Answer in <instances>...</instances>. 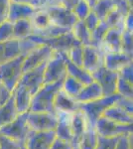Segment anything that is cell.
<instances>
[{"instance_id":"19","label":"cell","mask_w":133,"mask_h":149,"mask_svg":"<svg viewBox=\"0 0 133 149\" xmlns=\"http://www.w3.org/2000/svg\"><path fill=\"white\" fill-rule=\"evenodd\" d=\"M12 95L14 97L15 107L18 113L20 114L29 111L31 100H32L33 97V95L30 93V91L22 85H17L16 88L12 92Z\"/></svg>"},{"instance_id":"5","label":"cell","mask_w":133,"mask_h":149,"mask_svg":"<svg viewBox=\"0 0 133 149\" xmlns=\"http://www.w3.org/2000/svg\"><path fill=\"white\" fill-rule=\"evenodd\" d=\"M27 114L28 111L18 114L13 121L0 127V134H3L23 145L31 130L27 122Z\"/></svg>"},{"instance_id":"14","label":"cell","mask_w":133,"mask_h":149,"mask_svg":"<svg viewBox=\"0 0 133 149\" xmlns=\"http://www.w3.org/2000/svg\"><path fill=\"white\" fill-rule=\"evenodd\" d=\"M104 54L100 49L93 46H84L83 52V68L93 74L96 69L103 65Z\"/></svg>"},{"instance_id":"29","label":"cell","mask_w":133,"mask_h":149,"mask_svg":"<svg viewBox=\"0 0 133 149\" xmlns=\"http://www.w3.org/2000/svg\"><path fill=\"white\" fill-rule=\"evenodd\" d=\"M84 86V85H83L81 81H79L78 80H76L75 78L67 74L66 78L64 79V81H63L62 90L66 93H68L70 97L76 98L79 92L83 90Z\"/></svg>"},{"instance_id":"32","label":"cell","mask_w":133,"mask_h":149,"mask_svg":"<svg viewBox=\"0 0 133 149\" xmlns=\"http://www.w3.org/2000/svg\"><path fill=\"white\" fill-rule=\"evenodd\" d=\"M31 24H32L33 30H40L44 29L50 25L51 20L49 18V15L46 12L44 8H39L35 12V14L30 18Z\"/></svg>"},{"instance_id":"27","label":"cell","mask_w":133,"mask_h":149,"mask_svg":"<svg viewBox=\"0 0 133 149\" xmlns=\"http://www.w3.org/2000/svg\"><path fill=\"white\" fill-rule=\"evenodd\" d=\"M33 27L30 19H20L13 23V38L17 40L25 39L32 34Z\"/></svg>"},{"instance_id":"21","label":"cell","mask_w":133,"mask_h":149,"mask_svg":"<svg viewBox=\"0 0 133 149\" xmlns=\"http://www.w3.org/2000/svg\"><path fill=\"white\" fill-rule=\"evenodd\" d=\"M89 122L84 115L83 110L78 109L72 114V135H74V140H72V144L77 145L79 143V140L83 133L86 131V127L88 126Z\"/></svg>"},{"instance_id":"39","label":"cell","mask_w":133,"mask_h":149,"mask_svg":"<svg viewBox=\"0 0 133 149\" xmlns=\"http://www.w3.org/2000/svg\"><path fill=\"white\" fill-rule=\"evenodd\" d=\"M91 6L86 3L84 0H81L79 3H77L75 7L72 8V12L75 13V15L77 16V18L79 20H84L86 16L91 13Z\"/></svg>"},{"instance_id":"18","label":"cell","mask_w":133,"mask_h":149,"mask_svg":"<svg viewBox=\"0 0 133 149\" xmlns=\"http://www.w3.org/2000/svg\"><path fill=\"white\" fill-rule=\"evenodd\" d=\"M123 31L117 28H109L103 38L100 49L103 54L110 52H121V36Z\"/></svg>"},{"instance_id":"35","label":"cell","mask_w":133,"mask_h":149,"mask_svg":"<svg viewBox=\"0 0 133 149\" xmlns=\"http://www.w3.org/2000/svg\"><path fill=\"white\" fill-rule=\"evenodd\" d=\"M104 22L109 28H117L121 31H124L125 29V17L122 16L115 8L107 14Z\"/></svg>"},{"instance_id":"37","label":"cell","mask_w":133,"mask_h":149,"mask_svg":"<svg viewBox=\"0 0 133 149\" xmlns=\"http://www.w3.org/2000/svg\"><path fill=\"white\" fill-rule=\"evenodd\" d=\"M121 52L133 57V36L131 31L124 29L121 36Z\"/></svg>"},{"instance_id":"26","label":"cell","mask_w":133,"mask_h":149,"mask_svg":"<svg viewBox=\"0 0 133 149\" xmlns=\"http://www.w3.org/2000/svg\"><path fill=\"white\" fill-rule=\"evenodd\" d=\"M97 144V132L95 127L88 124L78 143L79 149H95Z\"/></svg>"},{"instance_id":"52","label":"cell","mask_w":133,"mask_h":149,"mask_svg":"<svg viewBox=\"0 0 133 149\" xmlns=\"http://www.w3.org/2000/svg\"><path fill=\"white\" fill-rule=\"evenodd\" d=\"M132 22H133V12L132 10L129 12V14L125 17V29L128 31H131L133 30V25H132Z\"/></svg>"},{"instance_id":"2","label":"cell","mask_w":133,"mask_h":149,"mask_svg":"<svg viewBox=\"0 0 133 149\" xmlns=\"http://www.w3.org/2000/svg\"><path fill=\"white\" fill-rule=\"evenodd\" d=\"M26 56H19L0 64V81L12 93L22 77V65Z\"/></svg>"},{"instance_id":"16","label":"cell","mask_w":133,"mask_h":149,"mask_svg":"<svg viewBox=\"0 0 133 149\" xmlns=\"http://www.w3.org/2000/svg\"><path fill=\"white\" fill-rule=\"evenodd\" d=\"M133 63V57L123 52H110L104 54L103 66L113 72H119L123 67Z\"/></svg>"},{"instance_id":"30","label":"cell","mask_w":133,"mask_h":149,"mask_svg":"<svg viewBox=\"0 0 133 149\" xmlns=\"http://www.w3.org/2000/svg\"><path fill=\"white\" fill-rule=\"evenodd\" d=\"M2 45H3V63L16 57L21 56L19 40L13 38L11 40L2 42Z\"/></svg>"},{"instance_id":"6","label":"cell","mask_w":133,"mask_h":149,"mask_svg":"<svg viewBox=\"0 0 133 149\" xmlns=\"http://www.w3.org/2000/svg\"><path fill=\"white\" fill-rule=\"evenodd\" d=\"M67 76V65L64 52H55L46 63L44 72V85L64 80Z\"/></svg>"},{"instance_id":"20","label":"cell","mask_w":133,"mask_h":149,"mask_svg":"<svg viewBox=\"0 0 133 149\" xmlns=\"http://www.w3.org/2000/svg\"><path fill=\"white\" fill-rule=\"evenodd\" d=\"M54 107L56 111H66L72 113L79 109V102H77L74 97H70L61 88L55 97Z\"/></svg>"},{"instance_id":"46","label":"cell","mask_w":133,"mask_h":149,"mask_svg":"<svg viewBox=\"0 0 133 149\" xmlns=\"http://www.w3.org/2000/svg\"><path fill=\"white\" fill-rule=\"evenodd\" d=\"M115 104L118 105L119 107H121L122 109H124L125 111H127L128 113L133 114V100L131 98L120 97L115 102Z\"/></svg>"},{"instance_id":"34","label":"cell","mask_w":133,"mask_h":149,"mask_svg":"<svg viewBox=\"0 0 133 149\" xmlns=\"http://www.w3.org/2000/svg\"><path fill=\"white\" fill-rule=\"evenodd\" d=\"M113 9H114L113 0H98L95 5L91 8V11L97 16L100 21H104L107 14Z\"/></svg>"},{"instance_id":"8","label":"cell","mask_w":133,"mask_h":149,"mask_svg":"<svg viewBox=\"0 0 133 149\" xmlns=\"http://www.w3.org/2000/svg\"><path fill=\"white\" fill-rule=\"evenodd\" d=\"M93 81L100 86L103 97H109L115 95L118 80V72H113L106 69L104 66H100L91 74Z\"/></svg>"},{"instance_id":"57","label":"cell","mask_w":133,"mask_h":149,"mask_svg":"<svg viewBox=\"0 0 133 149\" xmlns=\"http://www.w3.org/2000/svg\"><path fill=\"white\" fill-rule=\"evenodd\" d=\"M34 1L38 2V4H39V8H41V4H40V1H39V0H34Z\"/></svg>"},{"instance_id":"12","label":"cell","mask_w":133,"mask_h":149,"mask_svg":"<svg viewBox=\"0 0 133 149\" xmlns=\"http://www.w3.org/2000/svg\"><path fill=\"white\" fill-rule=\"evenodd\" d=\"M54 51L47 46V45H40L36 49H34L32 52H30L25 57L22 65L23 73L28 72L40 65L47 63L49 59L54 55Z\"/></svg>"},{"instance_id":"51","label":"cell","mask_w":133,"mask_h":149,"mask_svg":"<svg viewBox=\"0 0 133 149\" xmlns=\"http://www.w3.org/2000/svg\"><path fill=\"white\" fill-rule=\"evenodd\" d=\"M11 95H12V93L1 83V81H0V107L3 105L4 103L9 100Z\"/></svg>"},{"instance_id":"44","label":"cell","mask_w":133,"mask_h":149,"mask_svg":"<svg viewBox=\"0 0 133 149\" xmlns=\"http://www.w3.org/2000/svg\"><path fill=\"white\" fill-rule=\"evenodd\" d=\"M115 149H132V133L120 135Z\"/></svg>"},{"instance_id":"55","label":"cell","mask_w":133,"mask_h":149,"mask_svg":"<svg viewBox=\"0 0 133 149\" xmlns=\"http://www.w3.org/2000/svg\"><path fill=\"white\" fill-rule=\"evenodd\" d=\"M58 2H59L60 4H62V5L66 6V0H57Z\"/></svg>"},{"instance_id":"43","label":"cell","mask_w":133,"mask_h":149,"mask_svg":"<svg viewBox=\"0 0 133 149\" xmlns=\"http://www.w3.org/2000/svg\"><path fill=\"white\" fill-rule=\"evenodd\" d=\"M21 146L17 141L0 134V149H21Z\"/></svg>"},{"instance_id":"17","label":"cell","mask_w":133,"mask_h":149,"mask_svg":"<svg viewBox=\"0 0 133 149\" xmlns=\"http://www.w3.org/2000/svg\"><path fill=\"white\" fill-rule=\"evenodd\" d=\"M38 8L34 7L33 5L26 3H18V2L10 1L9 5V13L8 19L11 23H14L20 19H30L35 14Z\"/></svg>"},{"instance_id":"56","label":"cell","mask_w":133,"mask_h":149,"mask_svg":"<svg viewBox=\"0 0 133 149\" xmlns=\"http://www.w3.org/2000/svg\"><path fill=\"white\" fill-rule=\"evenodd\" d=\"M126 1L128 2V4H129V5L132 7V2H133V0H126Z\"/></svg>"},{"instance_id":"22","label":"cell","mask_w":133,"mask_h":149,"mask_svg":"<svg viewBox=\"0 0 133 149\" xmlns=\"http://www.w3.org/2000/svg\"><path fill=\"white\" fill-rule=\"evenodd\" d=\"M103 93L100 86L96 81L88 84V85L84 86L83 90L79 92V93L76 97L75 100L79 103H86L89 102H93L95 100L102 97Z\"/></svg>"},{"instance_id":"7","label":"cell","mask_w":133,"mask_h":149,"mask_svg":"<svg viewBox=\"0 0 133 149\" xmlns=\"http://www.w3.org/2000/svg\"><path fill=\"white\" fill-rule=\"evenodd\" d=\"M46 12L49 15L51 23L63 28L72 30L74 25L79 20L72 9L62 5V4H54L44 7Z\"/></svg>"},{"instance_id":"54","label":"cell","mask_w":133,"mask_h":149,"mask_svg":"<svg viewBox=\"0 0 133 149\" xmlns=\"http://www.w3.org/2000/svg\"><path fill=\"white\" fill-rule=\"evenodd\" d=\"M84 1H86V3H88V5L91 6V8H93V7L95 5V3L98 1V0H84Z\"/></svg>"},{"instance_id":"53","label":"cell","mask_w":133,"mask_h":149,"mask_svg":"<svg viewBox=\"0 0 133 149\" xmlns=\"http://www.w3.org/2000/svg\"><path fill=\"white\" fill-rule=\"evenodd\" d=\"M79 1H81V0H66V7L72 10L75 5H76L77 3H79Z\"/></svg>"},{"instance_id":"9","label":"cell","mask_w":133,"mask_h":149,"mask_svg":"<svg viewBox=\"0 0 133 149\" xmlns=\"http://www.w3.org/2000/svg\"><path fill=\"white\" fill-rule=\"evenodd\" d=\"M95 130L98 135L103 137H117V136L133 132V124H120L105 116H100L95 123Z\"/></svg>"},{"instance_id":"11","label":"cell","mask_w":133,"mask_h":149,"mask_svg":"<svg viewBox=\"0 0 133 149\" xmlns=\"http://www.w3.org/2000/svg\"><path fill=\"white\" fill-rule=\"evenodd\" d=\"M56 137L55 130H30L23 146L26 149H50Z\"/></svg>"},{"instance_id":"4","label":"cell","mask_w":133,"mask_h":149,"mask_svg":"<svg viewBox=\"0 0 133 149\" xmlns=\"http://www.w3.org/2000/svg\"><path fill=\"white\" fill-rule=\"evenodd\" d=\"M27 38L34 41L39 45H47L54 52H66L68 53L72 47L81 45L76 37L72 34V31L66 33V34L60 35L54 38H43L37 35H29Z\"/></svg>"},{"instance_id":"38","label":"cell","mask_w":133,"mask_h":149,"mask_svg":"<svg viewBox=\"0 0 133 149\" xmlns=\"http://www.w3.org/2000/svg\"><path fill=\"white\" fill-rule=\"evenodd\" d=\"M83 52L84 46L79 45V46H75L71 50H69V52L67 53V56L72 63L79 67H83Z\"/></svg>"},{"instance_id":"3","label":"cell","mask_w":133,"mask_h":149,"mask_svg":"<svg viewBox=\"0 0 133 149\" xmlns=\"http://www.w3.org/2000/svg\"><path fill=\"white\" fill-rule=\"evenodd\" d=\"M121 95L119 93L109 95V97H102L93 102H89L86 103H79V109L83 110L84 115L86 116L91 126H95L97 119L103 115V112L109 107L114 104L115 102Z\"/></svg>"},{"instance_id":"40","label":"cell","mask_w":133,"mask_h":149,"mask_svg":"<svg viewBox=\"0 0 133 149\" xmlns=\"http://www.w3.org/2000/svg\"><path fill=\"white\" fill-rule=\"evenodd\" d=\"M13 39V23L6 20L0 24V42Z\"/></svg>"},{"instance_id":"13","label":"cell","mask_w":133,"mask_h":149,"mask_svg":"<svg viewBox=\"0 0 133 149\" xmlns=\"http://www.w3.org/2000/svg\"><path fill=\"white\" fill-rule=\"evenodd\" d=\"M46 63L40 65L32 70L22 74L18 85H22L30 91V93L34 95L40 88L44 85V72H45Z\"/></svg>"},{"instance_id":"1","label":"cell","mask_w":133,"mask_h":149,"mask_svg":"<svg viewBox=\"0 0 133 149\" xmlns=\"http://www.w3.org/2000/svg\"><path fill=\"white\" fill-rule=\"evenodd\" d=\"M63 81L64 80H60L41 86L40 90L32 97L29 111L56 113L54 100L57 93L62 88Z\"/></svg>"},{"instance_id":"42","label":"cell","mask_w":133,"mask_h":149,"mask_svg":"<svg viewBox=\"0 0 133 149\" xmlns=\"http://www.w3.org/2000/svg\"><path fill=\"white\" fill-rule=\"evenodd\" d=\"M19 46H20L21 56H27L29 53L32 52L34 49H36L40 45L30 40L29 38H25V39L19 40Z\"/></svg>"},{"instance_id":"49","label":"cell","mask_w":133,"mask_h":149,"mask_svg":"<svg viewBox=\"0 0 133 149\" xmlns=\"http://www.w3.org/2000/svg\"><path fill=\"white\" fill-rule=\"evenodd\" d=\"M10 0H0V24L8 19Z\"/></svg>"},{"instance_id":"47","label":"cell","mask_w":133,"mask_h":149,"mask_svg":"<svg viewBox=\"0 0 133 149\" xmlns=\"http://www.w3.org/2000/svg\"><path fill=\"white\" fill-rule=\"evenodd\" d=\"M133 65L132 63L126 65L118 72V76L121 77L122 79H124L125 81H129V83L133 84Z\"/></svg>"},{"instance_id":"25","label":"cell","mask_w":133,"mask_h":149,"mask_svg":"<svg viewBox=\"0 0 133 149\" xmlns=\"http://www.w3.org/2000/svg\"><path fill=\"white\" fill-rule=\"evenodd\" d=\"M18 111L15 107V102H14V97L11 95L9 100L0 107V127L10 123L18 116Z\"/></svg>"},{"instance_id":"36","label":"cell","mask_w":133,"mask_h":149,"mask_svg":"<svg viewBox=\"0 0 133 149\" xmlns=\"http://www.w3.org/2000/svg\"><path fill=\"white\" fill-rule=\"evenodd\" d=\"M116 93H119L121 97L131 98L133 97V84L125 81L121 77L118 76L117 80V86H116Z\"/></svg>"},{"instance_id":"50","label":"cell","mask_w":133,"mask_h":149,"mask_svg":"<svg viewBox=\"0 0 133 149\" xmlns=\"http://www.w3.org/2000/svg\"><path fill=\"white\" fill-rule=\"evenodd\" d=\"M50 149H74V144L56 137Z\"/></svg>"},{"instance_id":"24","label":"cell","mask_w":133,"mask_h":149,"mask_svg":"<svg viewBox=\"0 0 133 149\" xmlns=\"http://www.w3.org/2000/svg\"><path fill=\"white\" fill-rule=\"evenodd\" d=\"M103 116L120 124H133V114L128 113L115 103L103 112Z\"/></svg>"},{"instance_id":"33","label":"cell","mask_w":133,"mask_h":149,"mask_svg":"<svg viewBox=\"0 0 133 149\" xmlns=\"http://www.w3.org/2000/svg\"><path fill=\"white\" fill-rule=\"evenodd\" d=\"M72 30H69L67 28H63L60 26H57L55 24H50L48 27H46L44 29H40V30H33L32 34L33 35H37L43 38H54L58 37L60 35L66 34V33L70 32Z\"/></svg>"},{"instance_id":"41","label":"cell","mask_w":133,"mask_h":149,"mask_svg":"<svg viewBox=\"0 0 133 149\" xmlns=\"http://www.w3.org/2000/svg\"><path fill=\"white\" fill-rule=\"evenodd\" d=\"M118 137H103L97 134V144L95 149H115Z\"/></svg>"},{"instance_id":"48","label":"cell","mask_w":133,"mask_h":149,"mask_svg":"<svg viewBox=\"0 0 133 149\" xmlns=\"http://www.w3.org/2000/svg\"><path fill=\"white\" fill-rule=\"evenodd\" d=\"M100 22V19L97 18V16H96L93 11H91V13H89L88 15L86 17V19L84 20V23L86 24V28H88L91 32L98 25V23Z\"/></svg>"},{"instance_id":"28","label":"cell","mask_w":133,"mask_h":149,"mask_svg":"<svg viewBox=\"0 0 133 149\" xmlns=\"http://www.w3.org/2000/svg\"><path fill=\"white\" fill-rule=\"evenodd\" d=\"M72 32L76 39L81 43L83 46L91 45V31L86 28V24L83 20H78L77 23L72 28Z\"/></svg>"},{"instance_id":"15","label":"cell","mask_w":133,"mask_h":149,"mask_svg":"<svg viewBox=\"0 0 133 149\" xmlns=\"http://www.w3.org/2000/svg\"><path fill=\"white\" fill-rule=\"evenodd\" d=\"M58 117L57 127L55 129L56 136L62 140L72 142L74 140L72 130V112L66 111H56Z\"/></svg>"},{"instance_id":"10","label":"cell","mask_w":133,"mask_h":149,"mask_svg":"<svg viewBox=\"0 0 133 149\" xmlns=\"http://www.w3.org/2000/svg\"><path fill=\"white\" fill-rule=\"evenodd\" d=\"M27 122L31 130H35V131L55 130L58 123V117L56 113H51V112L28 111Z\"/></svg>"},{"instance_id":"31","label":"cell","mask_w":133,"mask_h":149,"mask_svg":"<svg viewBox=\"0 0 133 149\" xmlns=\"http://www.w3.org/2000/svg\"><path fill=\"white\" fill-rule=\"evenodd\" d=\"M108 29L109 27L107 26V24L104 21H100L98 25L91 32V46L100 49Z\"/></svg>"},{"instance_id":"23","label":"cell","mask_w":133,"mask_h":149,"mask_svg":"<svg viewBox=\"0 0 133 149\" xmlns=\"http://www.w3.org/2000/svg\"><path fill=\"white\" fill-rule=\"evenodd\" d=\"M64 56H65V60H66L68 74H70L71 77L76 79V80L81 81L84 86L93 83V78L91 73H88V72L86 71V70H84L83 67H79V66H77V65H75L74 63H72L69 58H68L66 52H64Z\"/></svg>"},{"instance_id":"58","label":"cell","mask_w":133,"mask_h":149,"mask_svg":"<svg viewBox=\"0 0 133 149\" xmlns=\"http://www.w3.org/2000/svg\"><path fill=\"white\" fill-rule=\"evenodd\" d=\"M74 149H79V146H78V144H77V145H74Z\"/></svg>"},{"instance_id":"59","label":"cell","mask_w":133,"mask_h":149,"mask_svg":"<svg viewBox=\"0 0 133 149\" xmlns=\"http://www.w3.org/2000/svg\"><path fill=\"white\" fill-rule=\"evenodd\" d=\"M21 149H26V148H25V147H24V146L22 145V146H21Z\"/></svg>"},{"instance_id":"45","label":"cell","mask_w":133,"mask_h":149,"mask_svg":"<svg viewBox=\"0 0 133 149\" xmlns=\"http://www.w3.org/2000/svg\"><path fill=\"white\" fill-rule=\"evenodd\" d=\"M113 3H114V8L124 17H126L132 10V7L128 4L126 0H113Z\"/></svg>"}]
</instances>
